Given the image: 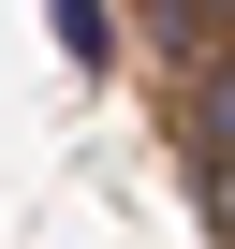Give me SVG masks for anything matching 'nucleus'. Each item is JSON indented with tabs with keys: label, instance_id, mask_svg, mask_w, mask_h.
Returning <instances> with one entry per match:
<instances>
[{
	"label": "nucleus",
	"instance_id": "f257e3e1",
	"mask_svg": "<svg viewBox=\"0 0 235 249\" xmlns=\"http://www.w3.org/2000/svg\"><path fill=\"white\" fill-rule=\"evenodd\" d=\"M44 15H59V44H74V73H103V59H118V30H103V0H44Z\"/></svg>",
	"mask_w": 235,
	"mask_h": 249
}]
</instances>
